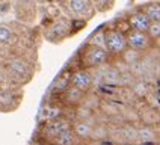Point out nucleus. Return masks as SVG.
I'll use <instances>...</instances> for the list:
<instances>
[{
    "instance_id": "nucleus-1",
    "label": "nucleus",
    "mask_w": 160,
    "mask_h": 145,
    "mask_svg": "<svg viewBox=\"0 0 160 145\" xmlns=\"http://www.w3.org/2000/svg\"><path fill=\"white\" fill-rule=\"evenodd\" d=\"M106 35V50L110 54H121L127 48L125 33L118 29H109L104 32Z\"/></svg>"
},
{
    "instance_id": "nucleus-2",
    "label": "nucleus",
    "mask_w": 160,
    "mask_h": 145,
    "mask_svg": "<svg viewBox=\"0 0 160 145\" xmlns=\"http://www.w3.org/2000/svg\"><path fill=\"white\" fill-rule=\"evenodd\" d=\"M107 56H109L107 50L89 45L85 54H83V63L89 68H98V67H101L107 62Z\"/></svg>"
},
{
    "instance_id": "nucleus-3",
    "label": "nucleus",
    "mask_w": 160,
    "mask_h": 145,
    "mask_svg": "<svg viewBox=\"0 0 160 145\" xmlns=\"http://www.w3.org/2000/svg\"><path fill=\"white\" fill-rule=\"evenodd\" d=\"M125 39H127V47L134 48V50H139V52L147 50L151 45V38L148 36L147 32L134 30V29H130L125 33Z\"/></svg>"
},
{
    "instance_id": "nucleus-4",
    "label": "nucleus",
    "mask_w": 160,
    "mask_h": 145,
    "mask_svg": "<svg viewBox=\"0 0 160 145\" xmlns=\"http://www.w3.org/2000/svg\"><path fill=\"white\" fill-rule=\"evenodd\" d=\"M70 85L76 86L77 89L83 91V92H86L91 88V85H92V77H91V74L86 70H77L71 76Z\"/></svg>"
},
{
    "instance_id": "nucleus-5",
    "label": "nucleus",
    "mask_w": 160,
    "mask_h": 145,
    "mask_svg": "<svg viewBox=\"0 0 160 145\" xmlns=\"http://www.w3.org/2000/svg\"><path fill=\"white\" fill-rule=\"evenodd\" d=\"M67 9L76 18H83L91 11L89 0H67Z\"/></svg>"
},
{
    "instance_id": "nucleus-6",
    "label": "nucleus",
    "mask_w": 160,
    "mask_h": 145,
    "mask_svg": "<svg viewBox=\"0 0 160 145\" xmlns=\"http://www.w3.org/2000/svg\"><path fill=\"white\" fill-rule=\"evenodd\" d=\"M150 23H151V20L148 18V15L145 12H134L133 15L128 18L130 29L141 30V32H147L148 27H150Z\"/></svg>"
},
{
    "instance_id": "nucleus-7",
    "label": "nucleus",
    "mask_w": 160,
    "mask_h": 145,
    "mask_svg": "<svg viewBox=\"0 0 160 145\" xmlns=\"http://www.w3.org/2000/svg\"><path fill=\"white\" fill-rule=\"evenodd\" d=\"M63 94H65L63 100H65L68 104H77V103H80V100L83 97V91L77 89V88L72 86V85H70L67 89L63 91Z\"/></svg>"
},
{
    "instance_id": "nucleus-8",
    "label": "nucleus",
    "mask_w": 160,
    "mask_h": 145,
    "mask_svg": "<svg viewBox=\"0 0 160 145\" xmlns=\"http://www.w3.org/2000/svg\"><path fill=\"white\" fill-rule=\"evenodd\" d=\"M54 141L61 145H71L77 141V136L74 135V132H72L71 128H65L61 133L56 135V139H54Z\"/></svg>"
},
{
    "instance_id": "nucleus-9",
    "label": "nucleus",
    "mask_w": 160,
    "mask_h": 145,
    "mask_svg": "<svg viewBox=\"0 0 160 145\" xmlns=\"http://www.w3.org/2000/svg\"><path fill=\"white\" fill-rule=\"evenodd\" d=\"M72 132H74V135L77 136L79 139H89L91 136H92V128H91V126H89L88 122H83V121H80V122H77L76 126H74V128H72Z\"/></svg>"
},
{
    "instance_id": "nucleus-10",
    "label": "nucleus",
    "mask_w": 160,
    "mask_h": 145,
    "mask_svg": "<svg viewBox=\"0 0 160 145\" xmlns=\"http://www.w3.org/2000/svg\"><path fill=\"white\" fill-rule=\"evenodd\" d=\"M65 128H70V124H68L65 119H59V118L52 119V121L48 122V126H47V130L50 132V135H54V136L58 135V133H61Z\"/></svg>"
},
{
    "instance_id": "nucleus-11",
    "label": "nucleus",
    "mask_w": 160,
    "mask_h": 145,
    "mask_svg": "<svg viewBox=\"0 0 160 145\" xmlns=\"http://www.w3.org/2000/svg\"><path fill=\"white\" fill-rule=\"evenodd\" d=\"M9 71L12 72V74H15V76H24L26 72H29V67H27L26 63L23 62V61H12V62L8 65Z\"/></svg>"
},
{
    "instance_id": "nucleus-12",
    "label": "nucleus",
    "mask_w": 160,
    "mask_h": 145,
    "mask_svg": "<svg viewBox=\"0 0 160 145\" xmlns=\"http://www.w3.org/2000/svg\"><path fill=\"white\" fill-rule=\"evenodd\" d=\"M141 53L142 52H139V50H134V48H130V47H127L124 52H122V59H124L127 63H130V65H134V63H138V61L141 59Z\"/></svg>"
},
{
    "instance_id": "nucleus-13",
    "label": "nucleus",
    "mask_w": 160,
    "mask_h": 145,
    "mask_svg": "<svg viewBox=\"0 0 160 145\" xmlns=\"http://www.w3.org/2000/svg\"><path fill=\"white\" fill-rule=\"evenodd\" d=\"M61 115V109L58 106H45L42 110H41V119L44 121H52V119H56Z\"/></svg>"
},
{
    "instance_id": "nucleus-14",
    "label": "nucleus",
    "mask_w": 160,
    "mask_h": 145,
    "mask_svg": "<svg viewBox=\"0 0 160 145\" xmlns=\"http://www.w3.org/2000/svg\"><path fill=\"white\" fill-rule=\"evenodd\" d=\"M138 139L141 142H154L157 139V136L154 133V130L150 127H142L138 130Z\"/></svg>"
},
{
    "instance_id": "nucleus-15",
    "label": "nucleus",
    "mask_w": 160,
    "mask_h": 145,
    "mask_svg": "<svg viewBox=\"0 0 160 145\" xmlns=\"http://www.w3.org/2000/svg\"><path fill=\"white\" fill-rule=\"evenodd\" d=\"M104 32H106V30H97L94 35L91 36L89 45L100 47V48H104V50H106V35H104Z\"/></svg>"
},
{
    "instance_id": "nucleus-16",
    "label": "nucleus",
    "mask_w": 160,
    "mask_h": 145,
    "mask_svg": "<svg viewBox=\"0 0 160 145\" xmlns=\"http://www.w3.org/2000/svg\"><path fill=\"white\" fill-rule=\"evenodd\" d=\"M143 12L148 15V18L151 20V21H157L160 20V3H148L145 9H143Z\"/></svg>"
},
{
    "instance_id": "nucleus-17",
    "label": "nucleus",
    "mask_w": 160,
    "mask_h": 145,
    "mask_svg": "<svg viewBox=\"0 0 160 145\" xmlns=\"http://www.w3.org/2000/svg\"><path fill=\"white\" fill-rule=\"evenodd\" d=\"M14 41V32L6 26H0V42L2 44H9Z\"/></svg>"
},
{
    "instance_id": "nucleus-18",
    "label": "nucleus",
    "mask_w": 160,
    "mask_h": 145,
    "mask_svg": "<svg viewBox=\"0 0 160 145\" xmlns=\"http://www.w3.org/2000/svg\"><path fill=\"white\" fill-rule=\"evenodd\" d=\"M147 33H148V36H150L151 39H159L160 38V20L150 23V27H148Z\"/></svg>"
},
{
    "instance_id": "nucleus-19",
    "label": "nucleus",
    "mask_w": 160,
    "mask_h": 145,
    "mask_svg": "<svg viewBox=\"0 0 160 145\" xmlns=\"http://www.w3.org/2000/svg\"><path fill=\"white\" fill-rule=\"evenodd\" d=\"M68 86H70V80H67V79L61 77V79H58V80L54 82L53 91H54V92H63V91L67 89Z\"/></svg>"
},
{
    "instance_id": "nucleus-20",
    "label": "nucleus",
    "mask_w": 160,
    "mask_h": 145,
    "mask_svg": "<svg viewBox=\"0 0 160 145\" xmlns=\"http://www.w3.org/2000/svg\"><path fill=\"white\" fill-rule=\"evenodd\" d=\"M124 136L127 138V141H136L138 139V130L133 127H127L124 130Z\"/></svg>"
},
{
    "instance_id": "nucleus-21",
    "label": "nucleus",
    "mask_w": 160,
    "mask_h": 145,
    "mask_svg": "<svg viewBox=\"0 0 160 145\" xmlns=\"http://www.w3.org/2000/svg\"><path fill=\"white\" fill-rule=\"evenodd\" d=\"M17 3L23 5V6H29V5H32V3H33V0H17Z\"/></svg>"
},
{
    "instance_id": "nucleus-22",
    "label": "nucleus",
    "mask_w": 160,
    "mask_h": 145,
    "mask_svg": "<svg viewBox=\"0 0 160 145\" xmlns=\"http://www.w3.org/2000/svg\"><path fill=\"white\" fill-rule=\"evenodd\" d=\"M2 80H3V76H2V74H0V83H2Z\"/></svg>"
}]
</instances>
